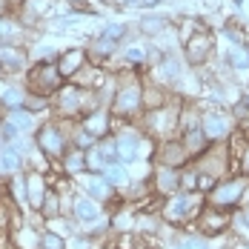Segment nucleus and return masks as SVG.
I'll list each match as a JSON object with an SVG mask.
<instances>
[{
  "instance_id": "nucleus-1",
  "label": "nucleus",
  "mask_w": 249,
  "mask_h": 249,
  "mask_svg": "<svg viewBox=\"0 0 249 249\" xmlns=\"http://www.w3.org/2000/svg\"><path fill=\"white\" fill-rule=\"evenodd\" d=\"M241 192H244V180H229V183L215 189V203L218 206H232L235 200L241 198Z\"/></svg>"
},
{
  "instance_id": "nucleus-2",
  "label": "nucleus",
  "mask_w": 249,
  "mask_h": 249,
  "mask_svg": "<svg viewBox=\"0 0 249 249\" xmlns=\"http://www.w3.org/2000/svg\"><path fill=\"white\" fill-rule=\"evenodd\" d=\"M57 75H60L57 66H40V69L32 75V83H35V89H40V92L46 95V92H52V89L57 86Z\"/></svg>"
},
{
  "instance_id": "nucleus-3",
  "label": "nucleus",
  "mask_w": 249,
  "mask_h": 249,
  "mask_svg": "<svg viewBox=\"0 0 249 249\" xmlns=\"http://www.w3.org/2000/svg\"><path fill=\"white\" fill-rule=\"evenodd\" d=\"M138 103H141V89H138V86H126V89H121V92H118V100H115L118 112H132Z\"/></svg>"
},
{
  "instance_id": "nucleus-4",
  "label": "nucleus",
  "mask_w": 249,
  "mask_h": 249,
  "mask_svg": "<svg viewBox=\"0 0 249 249\" xmlns=\"http://www.w3.org/2000/svg\"><path fill=\"white\" fill-rule=\"evenodd\" d=\"M37 143L49 152V155H60V152H63V138H60L54 129H40V135H37Z\"/></svg>"
},
{
  "instance_id": "nucleus-5",
  "label": "nucleus",
  "mask_w": 249,
  "mask_h": 249,
  "mask_svg": "<svg viewBox=\"0 0 249 249\" xmlns=\"http://www.w3.org/2000/svg\"><path fill=\"white\" fill-rule=\"evenodd\" d=\"M80 63H83V52H80V49H72V52H66V54L60 57V63H57V72H60V75H72Z\"/></svg>"
},
{
  "instance_id": "nucleus-6",
  "label": "nucleus",
  "mask_w": 249,
  "mask_h": 249,
  "mask_svg": "<svg viewBox=\"0 0 249 249\" xmlns=\"http://www.w3.org/2000/svg\"><path fill=\"white\" fill-rule=\"evenodd\" d=\"M203 135H209V138L226 135V121L221 115H206V118H203Z\"/></svg>"
},
{
  "instance_id": "nucleus-7",
  "label": "nucleus",
  "mask_w": 249,
  "mask_h": 249,
  "mask_svg": "<svg viewBox=\"0 0 249 249\" xmlns=\"http://www.w3.org/2000/svg\"><path fill=\"white\" fill-rule=\"evenodd\" d=\"M206 49H209V37H206V35H195V37L189 40V46H186V57H189V60H200V57L206 54Z\"/></svg>"
},
{
  "instance_id": "nucleus-8",
  "label": "nucleus",
  "mask_w": 249,
  "mask_h": 249,
  "mask_svg": "<svg viewBox=\"0 0 249 249\" xmlns=\"http://www.w3.org/2000/svg\"><path fill=\"white\" fill-rule=\"evenodd\" d=\"M18 169V152L12 149V146H6V149H0V175H9Z\"/></svg>"
},
{
  "instance_id": "nucleus-9",
  "label": "nucleus",
  "mask_w": 249,
  "mask_h": 249,
  "mask_svg": "<svg viewBox=\"0 0 249 249\" xmlns=\"http://www.w3.org/2000/svg\"><path fill=\"white\" fill-rule=\"evenodd\" d=\"M118 155H121L124 160H135V155H138V141H135L132 135H124V138L118 141Z\"/></svg>"
},
{
  "instance_id": "nucleus-10",
  "label": "nucleus",
  "mask_w": 249,
  "mask_h": 249,
  "mask_svg": "<svg viewBox=\"0 0 249 249\" xmlns=\"http://www.w3.org/2000/svg\"><path fill=\"white\" fill-rule=\"evenodd\" d=\"M224 226H226V218H221L218 212H206L203 215V232L206 235H218Z\"/></svg>"
},
{
  "instance_id": "nucleus-11",
  "label": "nucleus",
  "mask_w": 249,
  "mask_h": 249,
  "mask_svg": "<svg viewBox=\"0 0 249 249\" xmlns=\"http://www.w3.org/2000/svg\"><path fill=\"white\" fill-rule=\"evenodd\" d=\"M75 212H77V218H80V221H86V224H92V221L98 218V206H95L92 200H77Z\"/></svg>"
},
{
  "instance_id": "nucleus-12",
  "label": "nucleus",
  "mask_w": 249,
  "mask_h": 249,
  "mask_svg": "<svg viewBox=\"0 0 249 249\" xmlns=\"http://www.w3.org/2000/svg\"><path fill=\"white\" fill-rule=\"evenodd\" d=\"M115 155H118V141H115V143H103V146L92 155V163H109V160H115Z\"/></svg>"
},
{
  "instance_id": "nucleus-13",
  "label": "nucleus",
  "mask_w": 249,
  "mask_h": 249,
  "mask_svg": "<svg viewBox=\"0 0 249 249\" xmlns=\"http://www.w3.org/2000/svg\"><path fill=\"white\" fill-rule=\"evenodd\" d=\"M86 192H89L92 198H106V195H109V183L100 180V178H89V180H86Z\"/></svg>"
},
{
  "instance_id": "nucleus-14",
  "label": "nucleus",
  "mask_w": 249,
  "mask_h": 249,
  "mask_svg": "<svg viewBox=\"0 0 249 249\" xmlns=\"http://www.w3.org/2000/svg\"><path fill=\"white\" fill-rule=\"evenodd\" d=\"M183 158H186V152H183V146H180V143H169V146H166V152H163V163H169V166H178Z\"/></svg>"
},
{
  "instance_id": "nucleus-15",
  "label": "nucleus",
  "mask_w": 249,
  "mask_h": 249,
  "mask_svg": "<svg viewBox=\"0 0 249 249\" xmlns=\"http://www.w3.org/2000/svg\"><path fill=\"white\" fill-rule=\"evenodd\" d=\"M29 195H32V206H43V183L37 175L29 178Z\"/></svg>"
},
{
  "instance_id": "nucleus-16",
  "label": "nucleus",
  "mask_w": 249,
  "mask_h": 249,
  "mask_svg": "<svg viewBox=\"0 0 249 249\" xmlns=\"http://www.w3.org/2000/svg\"><path fill=\"white\" fill-rule=\"evenodd\" d=\"M186 206H189V203H186V198H183V195H180V198H175L172 203H169V209H166V218L178 221V218H180V215L186 212Z\"/></svg>"
},
{
  "instance_id": "nucleus-17",
  "label": "nucleus",
  "mask_w": 249,
  "mask_h": 249,
  "mask_svg": "<svg viewBox=\"0 0 249 249\" xmlns=\"http://www.w3.org/2000/svg\"><path fill=\"white\" fill-rule=\"evenodd\" d=\"M83 163H86V155H83V152H72V155L66 158V172H80Z\"/></svg>"
},
{
  "instance_id": "nucleus-18",
  "label": "nucleus",
  "mask_w": 249,
  "mask_h": 249,
  "mask_svg": "<svg viewBox=\"0 0 249 249\" xmlns=\"http://www.w3.org/2000/svg\"><path fill=\"white\" fill-rule=\"evenodd\" d=\"M203 138H206V135H203V129H192V132L186 135V146H189L192 152H198V146L203 143Z\"/></svg>"
},
{
  "instance_id": "nucleus-19",
  "label": "nucleus",
  "mask_w": 249,
  "mask_h": 249,
  "mask_svg": "<svg viewBox=\"0 0 249 249\" xmlns=\"http://www.w3.org/2000/svg\"><path fill=\"white\" fill-rule=\"evenodd\" d=\"M103 178H106V183H121L126 175H124L121 166H112V163H109V166H106V172H103Z\"/></svg>"
},
{
  "instance_id": "nucleus-20",
  "label": "nucleus",
  "mask_w": 249,
  "mask_h": 249,
  "mask_svg": "<svg viewBox=\"0 0 249 249\" xmlns=\"http://www.w3.org/2000/svg\"><path fill=\"white\" fill-rule=\"evenodd\" d=\"M103 121H106V115L100 112L98 118H92V121L86 124V132H89V138H92V135H100V132H103Z\"/></svg>"
},
{
  "instance_id": "nucleus-21",
  "label": "nucleus",
  "mask_w": 249,
  "mask_h": 249,
  "mask_svg": "<svg viewBox=\"0 0 249 249\" xmlns=\"http://www.w3.org/2000/svg\"><path fill=\"white\" fill-rule=\"evenodd\" d=\"M9 124H12V129H29V115L26 112H15L9 118Z\"/></svg>"
},
{
  "instance_id": "nucleus-22",
  "label": "nucleus",
  "mask_w": 249,
  "mask_h": 249,
  "mask_svg": "<svg viewBox=\"0 0 249 249\" xmlns=\"http://www.w3.org/2000/svg\"><path fill=\"white\" fill-rule=\"evenodd\" d=\"M77 92L75 89H66V92H63V95H60V103H63V109H75L77 103Z\"/></svg>"
},
{
  "instance_id": "nucleus-23",
  "label": "nucleus",
  "mask_w": 249,
  "mask_h": 249,
  "mask_svg": "<svg viewBox=\"0 0 249 249\" xmlns=\"http://www.w3.org/2000/svg\"><path fill=\"white\" fill-rule=\"evenodd\" d=\"M3 100L12 106V109H18V106H23V98H20V92H15V89H9L6 95H3Z\"/></svg>"
},
{
  "instance_id": "nucleus-24",
  "label": "nucleus",
  "mask_w": 249,
  "mask_h": 249,
  "mask_svg": "<svg viewBox=\"0 0 249 249\" xmlns=\"http://www.w3.org/2000/svg\"><path fill=\"white\" fill-rule=\"evenodd\" d=\"M229 57H232V66H238V69H247L249 66V57L244 54V52H232Z\"/></svg>"
},
{
  "instance_id": "nucleus-25",
  "label": "nucleus",
  "mask_w": 249,
  "mask_h": 249,
  "mask_svg": "<svg viewBox=\"0 0 249 249\" xmlns=\"http://www.w3.org/2000/svg\"><path fill=\"white\" fill-rule=\"evenodd\" d=\"M20 60H23V57H20V54H18V52H3V63H6V66H20Z\"/></svg>"
},
{
  "instance_id": "nucleus-26",
  "label": "nucleus",
  "mask_w": 249,
  "mask_h": 249,
  "mask_svg": "<svg viewBox=\"0 0 249 249\" xmlns=\"http://www.w3.org/2000/svg\"><path fill=\"white\" fill-rule=\"evenodd\" d=\"M43 247L46 249H63V241L57 235H43Z\"/></svg>"
},
{
  "instance_id": "nucleus-27",
  "label": "nucleus",
  "mask_w": 249,
  "mask_h": 249,
  "mask_svg": "<svg viewBox=\"0 0 249 249\" xmlns=\"http://www.w3.org/2000/svg\"><path fill=\"white\" fill-rule=\"evenodd\" d=\"M198 186L203 189V192L215 189V178H212V175H200V178H198Z\"/></svg>"
},
{
  "instance_id": "nucleus-28",
  "label": "nucleus",
  "mask_w": 249,
  "mask_h": 249,
  "mask_svg": "<svg viewBox=\"0 0 249 249\" xmlns=\"http://www.w3.org/2000/svg\"><path fill=\"white\" fill-rule=\"evenodd\" d=\"M121 32H124V26H109V29H106V37H109V40H118Z\"/></svg>"
},
{
  "instance_id": "nucleus-29",
  "label": "nucleus",
  "mask_w": 249,
  "mask_h": 249,
  "mask_svg": "<svg viewBox=\"0 0 249 249\" xmlns=\"http://www.w3.org/2000/svg\"><path fill=\"white\" fill-rule=\"evenodd\" d=\"M178 249H206V244L203 241H183Z\"/></svg>"
},
{
  "instance_id": "nucleus-30",
  "label": "nucleus",
  "mask_w": 249,
  "mask_h": 249,
  "mask_svg": "<svg viewBox=\"0 0 249 249\" xmlns=\"http://www.w3.org/2000/svg\"><path fill=\"white\" fill-rule=\"evenodd\" d=\"M126 57H129L132 63H141V60H143V52H141V49H129V52H126Z\"/></svg>"
},
{
  "instance_id": "nucleus-31",
  "label": "nucleus",
  "mask_w": 249,
  "mask_h": 249,
  "mask_svg": "<svg viewBox=\"0 0 249 249\" xmlns=\"http://www.w3.org/2000/svg\"><path fill=\"white\" fill-rule=\"evenodd\" d=\"M26 109L37 112V109H43V100H40V98H29V100H26Z\"/></svg>"
},
{
  "instance_id": "nucleus-32",
  "label": "nucleus",
  "mask_w": 249,
  "mask_h": 249,
  "mask_svg": "<svg viewBox=\"0 0 249 249\" xmlns=\"http://www.w3.org/2000/svg\"><path fill=\"white\" fill-rule=\"evenodd\" d=\"M175 183V175H163V178H160V186H172Z\"/></svg>"
},
{
  "instance_id": "nucleus-33",
  "label": "nucleus",
  "mask_w": 249,
  "mask_h": 249,
  "mask_svg": "<svg viewBox=\"0 0 249 249\" xmlns=\"http://www.w3.org/2000/svg\"><path fill=\"white\" fill-rule=\"evenodd\" d=\"M118 249H132V238H121V247Z\"/></svg>"
},
{
  "instance_id": "nucleus-34",
  "label": "nucleus",
  "mask_w": 249,
  "mask_h": 249,
  "mask_svg": "<svg viewBox=\"0 0 249 249\" xmlns=\"http://www.w3.org/2000/svg\"><path fill=\"white\" fill-rule=\"evenodd\" d=\"M37 54H40V57H43V54H52V46H40V49H37Z\"/></svg>"
},
{
  "instance_id": "nucleus-35",
  "label": "nucleus",
  "mask_w": 249,
  "mask_h": 249,
  "mask_svg": "<svg viewBox=\"0 0 249 249\" xmlns=\"http://www.w3.org/2000/svg\"><path fill=\"white\" fill-rule=\"evenodd\" d=\"M0 32H12V23H6V20H0Z\"/></svg>"
},
{
  "instance_id": "nucleus-36",
  "label": "nucleus",
  "mask_w": 249,
  "mask_h": 249,
  "mask_svg": "<svg viewBox=\"0 0 249 249\" xmlns=\"http://www.w3.org/2000/svg\"><path fill=\"white\" fill-rule=\"evenodd\" d=\"M244 221H247V226H249V212H247V215H244Z\"/></svg>"
},
{
  "instance_id": "nucleus-37",
  "label": "nucleus",
  "mask_w": 249,
  "mask_h": 249,
  "mask_svg": "<svg viewBox=\"0 0 249 249\" xmlns=\"http://www.w3.org/2000/svg\"><path fill=\"white\" fill-rule=\"evenodd\" d=\"M247 172H249V155H247Z\"/></svg>"
},
{
  "instance_id": "nucleus-38",
  "label": "nucleus",
  "mask_w": 249,
  "mask_h": 249,
  "mask_svg": "<svg viewBox=\"0 0 249 249\" xmlns=\"http://www.w3.org/2000/svg\"><path fill=\"white\" fill-rule=\"evenodd\" d=\"M146 3H158V0H146Z\"/></svg>"
},
{
  "instance_id": "nucleus-39",
  "label": "nucleus",
  "mask_w": 249,
  "mask_h": 249,
  "mask_svg": "<svg viewBox=\"0 0 249 249\" xmlns=\"http://www.w3.org/2000/svg\"><path fill=\"white\" fill-rule=\"evenodd\" d=\"M0 12H3V3H0Z\"/></svg>"
},
{
  "instance_id": "nucleus-40",
  "label": "nucleus",
  "mask_w": 249,
  "mask_h": 249,
  "mask_svg": "<svg viewBox=\"0 0 249 249\" xmlns=\"http://www.w3.org/2000/svg\"><path fill=\"white\" fill-rule=\"evenodd\" d=\"M72 3H80V0H72Z\"/></svg>"
}]
</instances>
